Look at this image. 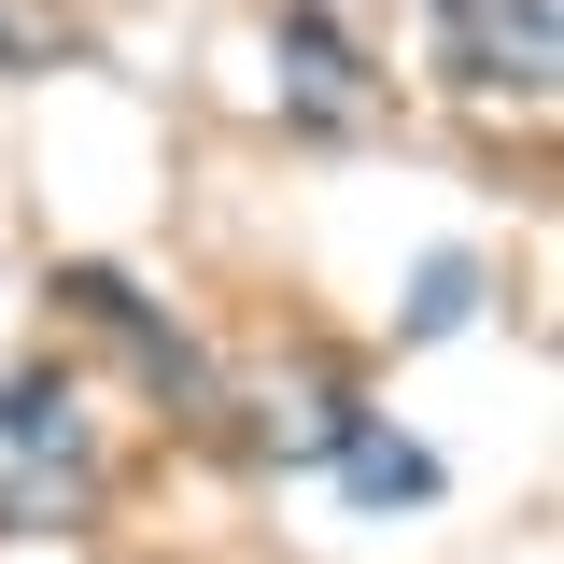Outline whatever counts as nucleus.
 Returning a JSON list of instances; mask_svg holds the SVG:
<instances>
[{"instance_id":"nucleus-1","label":"nucleus","mask_w":564,"mask_h":564,"mask_svg":"<svg viewBox=\"0 0 564 564\" xmlns=\"http://www.w3.org/2000/svg\"><path fill=\"white\" fill-rule=\"evenodd\" d=\"M85 494H99V437L70 410V381H0V522L57 536Z\"/></svg>"},{"instance_id":"nucleus-2","label":"nucleus","mask_w":564,"mask_h":564,"mask_svg":"<svg viewBox=\"0 0 564 564\" xmlns=\"http://www.w3.org/2000/svg\"><path fill=\"white\" fill-rule=\"evenodd\" d=\"M57 311H70V325H99V339L128 352V367L170 395V410H212V352L184 339V325H155V311H141L113 269H57Z\"/></svg>"},{"instance_id":"nucleus-3","label":"nucleus","mask_w":564,"mask_h":564,"mask_svg":"<svg viewBox=\"0 0 564 564\" xmlns=\"http://www.w3.org/2000/svg\"><path fill=\"white\" fill-rule=\"evenodd\" d=\"M437 29H452V70L466 85L551 99V70H564V14L551 0H437Z\"/></svg>"},{"instance_id":"nucleus-4","label":"nucleus","mask_w":564,"mask_h":564,"mask_svg":"<svg viewBox=\"0 0 564 564\" xmlns=\"http://www.w3.org/2000/svg\"><path fill=\"white\" fill-rule=\"evenodd\" d=\"M282 99H296L311 128H352V113H367V57H352L325 14H282Z\"/></svg>"},{"instance_id":"nucleus-5","label":"nucleus","mask_w":564,"mask_h":564,"mask_svg":"<svg viewBox=\"0 0 564 564\" xmlns=\"http://www.w3.org/2000/svg\"><path fill=\"white\" fill-rule=\"evenodd\" d=\"M352 395L339 381H282V395H254V452H269V466H339V437H352Z\"/></svg>"},{"instance_id":"nucleus-6","label":"nucleus","mask_w":564,"mask_h":564,"mask_svg":"<svg viewBox=\"0 0 564 564\" xmlns=\"http://www.w3.org/2000/svg\"><path fill=\"white\" fill-rule=\"evenodd\" d=\"M339 480H352V508H423V494H437V452H423V437H395V423L367 410L339 437Z\"/></svg>"},{"instance_id":"nucleus-7","label":"nucleus","mask_w":564,"mask_h":564,"mask_svg":"<svg viewBox=\"0 0 564 564\" xmlns=\"http://www.w3.org/2000/svg\"><path fill=\"white\" fill-rule=\"evenodd\" d=\"M480 311V254H423V282H410V339H452Z\"/></svg>"},{"instance_id":"nucleus-8","label":"nucleus","mask_w":564,"mask_h":564,"mask_svg":"<svg viewBox=\"0 0 564 564\" xmlns=\"http://www.w3.org/2000/svg\"><path fill=\"white\" fill-rule=\"evenodd\" d=\"M43 57H57V29H43L29 0H0V70H43Z\"/></svg>"}]
</instances>
